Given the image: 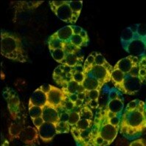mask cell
<instances>
[{
	"label": "cell",
	"instance_id": "1",
	"mask_svg": "<svg viewBox=\"0 0 146 146\" xmlns=\"http://www.w3.org/2000/svg\"><path fill=\"white\" fill-rule=\"evenodd\" d=\"M89 41L87 32L84 28L78 25H66L49 38V50L52 58L61 64L66 55L79 53Z\"/></svg>",
	"mask_w": 146,
	"mask_h": 146
},
{
	"label": "cell",
	"instance_id": "2",
	"mask_svg": "<svg viewBox=\"0 0 146 146\" xmlns=\"http://www.w3.org/2000/svg\"><path fill=\"white\" fill-rule=\"evenodd\" d=\"M139 60L140 57L128 55L113 66L111 82L122 94L134 95L145 85Z\"/></svg>",
	"mask_w": 146,
	"mask_h": 146
},
{
	"label": "cell",
	"instance_id": "3",
	"mask_svg": "<svg viewBox=\"0 0 146 146\" xmlns=\"http://www.w3.org/2000/svg\"><path fill=\"white\" fill-rule=\"evenodd\" d=\"M121 117H113L107 108H100L93 119L88 143L92 146H109L119 132Z\"/></svg>",
	"mask_w": 146,
	"mask_h": 146
},
{
	"label": "cell",
	"instance_id": "4",
	"mask_svg": "<svg viewBox=\"0 0 146 146\" xmlns=\"http://www.w3.org/2000/svg\"><path fill=\"white\" fill-rule=\"evenodd\" d=\"M146 129L145 103L134 99L128 103L120 117L119 133L129 140L139 138Z\"/></svg>",
	"mask_w": 146,
	"mask_h": 146
},
{
	"label": "cell",
	"instance_id": "5",
	"mask_svg": "<svg viewBox=\"0 0 146 146\" xmlns=\"http://www.w3.org/2000/svg\"><path fill=\"white\" fill-rule=\"evenodd\" d=\"M83 72L84 75L98 80L104 86L111 80L113 66L108 62L104 55L98 52H93L89 54L84 61Z\"/></svg>",
	"mask_w": 146,
	"mask_h": 146
},
{
	"label": "cell",
	"instance_id": "6",
	"mask_svg": "<svg viewBox=\"0 0 146 146\" xmlns=\"http://www.w3.org/2000/svg\"><path fill=\"white\" fill-rule=\"evenodd\" d=\"M1 54L3 57L17 62L28 61V55L21 38L16 34L7 31H1Z\"/></svg>",
	"mask_w": 146,
	"mask_h": 146
},
{
	"label": "cell",
	"instance_id": "7",
	"mask_svg": "<svg viewBox=\"0 0 146 146\" xmlns=\"http://www.w3.org/2000/svg\"><path fill=\"white\" fill-rule=\"evenodd\" d=\"M122 47L130 55L142 57L146 55V42L144 37L137 33V24L131 25L122 31Z\"/></svg>",
	"mask_w": 146,
	"mask_h": 146
},
{
	"label": "cell",
	"instance_id": "8",
	"mask_svg": "<svg viewBox=\"0 0 146 146\" xmlns=\"http://www.w3.org/2000/svg\"><path fill=\"white\" fill-rule=\"evenodd\" d=\"M50 9L59 19L68 24H75L83 7L82 1H50Z\"/></svg>",
	"mask_w": 146,
	"mask_h": 146
},
{
	"label": "cell",
	"instance_id": "9",
	"mask_svg": "<svg viewBox=\"0 0 146 146\" xmlns=\"http://www.w3.org/2000/svg\"><path fill=\"white\" fill-rule=\"evenodd\" d=\"M39 88L46 93L47 98L46 105L60 110L66 98L62 89L50 84H43Z\"/></svg>",
	"mask_w": 146,
	"mask_h": 146
},
{
	"label": "cell",
	"instance_id": "10",
	"mask_svg": "<svg viewBox=\"0 0 146 146\" xmlns=\"http://www.w3.org/2000/svg\"><path fill=\"white\" fill-rule=\"evenodd\" d=\"M124 98L120 92L115 88L110 90L108 97V102L106 107L109 114L113 117H121L124 110Z\"/></svg>",
	"mask_w": 146,
	"mask_h": 146
},
{
	"label": "cell",
	"instance_id": "11",
	"mask_svg": "<svg viewBox=\"0 0 146 146\" xmlns=\"http://www.w3.org/2000/svg\"><path fill=\"white\" fill-rule=\"evenodd\" d=\"M2 95L7 102V109L12 119L17 120L19 119L21 114V101L18 94L12 89L6 87L2 92Z\"/></svg>",
	"mask_w": 146,
	"mask_h": 146
},
{
	"label": "cell",
	"instance_id": "12",
	"mask_svg": "<svg viewBox=\"0 0 146 146\" xmlns=\"http://www.w3.org/2000/svg\"><path fill=\"white\" fill-rule=\"evenodd\" d=\"M77 67L70 66L60 64L55 68L52 74V79L61 87H64L69 83L74 80V74Z\"/></svg>",
	"mask_w": 146,
	"mask_h": 146
},
{
	"label": "cell",
	"instance_id": "13",
	"mask_svg": "<svg viewBox=\"0 0 146 146\" xmlns=\"http://www.w3.org/2000/svg\"><path fill=\"white\" fill-rule=\"evenodd\" d=\"M39 138L38 131L36 128L26 126L21 131L16 139H19L27 145L33 146L38 143Z\"/></svg>",
	"mask_w": 146,
	"mask_h": 146
},
{
	"label": "cell",
	"instance_id": "14",
	"mask_svg": "<svg viewBox=\"0 0 146 146\" xmlns=\"http://www.w3.org/2000/svg\"><path fill=\"white\" fill-rule=\"evenodd\" d=\"M38 131L40 139L46 143L52 141L54 137L58 134L56 125L53 123L46 122H44V123L38 129Z\"/></svg>",
	"mask_w": 146,
	"mask_h": 146
},
{
	"label": "cell",
	"instance_id": "15",
	"mask_svg": "<svg viewBox=\"0 0 146 146\" xmlns=\"http://www.w3.org/2000/svg\"><path fill=\"white\" fill-rule=\"evenodd\" d=\"M42 117L44 122L53 123L56 125L60 120V113L55 108L46 105L44 107Z\"/></svg>",
	"mask_w": 146,
	"mask_h": 146
},
{
	"label": "cell",
	"instance_id": "16",
	"mask_svg": "<svg viewBox=\"0 0 146 146\" xmlns=\"http://www.w3.org/2000/svg\"><path fill=\"white\" fill-rule=\"evenodd\" d=\"M100 92H101L100 90H98V89H94V90H91V91H85V104L89 106L92 110L99 108Z\"/></svg>",
	"mask_w": 146,
	"mask_h": 146
},
{
	"label": "cell",
	"instance_id": "17",
	"mask_svg": "<svg viewBox=\"0 0 146 146\" xmlns=\"http://www.w3.org/2000/svg\"><path fill=\"white\" fill-rule=\"evenodd\" d=\"M29 102L31 103L33 105L44 108L46 105V102H47L46 93L38 87L33 92L31 97L30 98Z\"/></svg>",
	"mask_w": 146,
	"mask_h": 146
},
{
	"label": "cell",
	"instance_id": "18",
	"mask_svg": "<svg viewBox=\"0 0 146 146\" xmlns=\"http://www.w3.org/2000/svg\"><path fill=\"white\" fill-rule=\"evenodd\" d=\"M82 85L85 89V91H91L94 89H98V90L101 91L102 88H103V86L98 80L94 79L92 77L86 75L85 79H84Z\"/></svg>",
	"mask_w": 146,
	"mask_h": 146
},
{
	"label": "cell",
	"instance_id": "19",
	"mask_svg": "<svg viewBox=\"0 0 146 146\" xmlns=\"http://www.w3.org/2000/svg\"><path fill=\"white\" fill-rule=\"evenodd\" d=\"M25 128L23 124L21 123H13L9 128V134L11 141L16 139L21 131Z\"/></svg>",
	"mask_w": 146,
	"mask_h": 146
},
{
	"label": "cell",
	"instance_id": "20",
	"mask_svg": "<svg viewBox=\"0 0 146 146\" xmlns=\"http://www.w3.org/2000/svg\"><path fill=\"white\" fill-rule=\"evenodd\" d=\"M43 110H44V108L42 107L34 106L31 103L28 102V112L31 119L42 117Z\"/></svg>",
	"mask_w": 146,
	"mask_h": 146
},
{
	"label": "cell",
	"instance_id": "21",
	"mask_svg": "<svg viewBox=\"0 0 146 146\" xmlns=\"http://www.w3.org/2000/svg\"><path fill=\"white\" fill-rule=\"evenodd\" d=\"M79 111H80V119H90V120L94 119V113L92 109L89 106L84 104L81 108H80Z\"/></svg>",
	"mask_w": 146,
	"mask_h": 146
},
{
	"label": "cell",
	"instance_id": "22",
	"mask_svg": "<svg viewBox=\"0 0 146 146\" xmlns=\"http://www.w3.org/2000/svg\"><path fill=\"white\" fill-rule=\"evenodd\" d=\"M93 125V120L90 119H80L75 125H74V128H75L77 130L83 131H86L91 129Z\"/></svg>",
	"mask_w": 146,
	"mask_h": 146
},
{
	"label": "cell",
	"instance_id": "23",
	"mask_svg": "<svg viewBox=\"0 0 146 146\" xmlns=\"http://www.w3.org/2000/svg\"><path fill=\"white\" fill-rule=\"evenodd\" d=\"M77 109H79V108H78L75 106V104L70 100V98L66 97V99L64 100V103H63L61 109L59 111H66L68 113H70L73 111L77 110Z\"/></svg>",
	"mask_w": 146,
	"mask_h": 146
},
{
	"label": "cell",
	"instance_id": "24",
	"mask_svg": "<svg viewBox=\"0 0 146 146\" xmlns=\"http://www.w3.org/2000/svg\"><path fill=\"white\" fill-rule=\"evenodd\" d=\"M56 130H57L58 134H67V133H70L71 131V126L68 122L59 121L56 125Z\"/></svg>",
	"mask_w": 146,
	"mask_h": 146
},
{
	"label": "cell",
	"instance_id": "25",
	"mask_svg": "<svg viewBox=\"0 0 146 146\" xmlns=\"http://www.w3.org/2000/svg\"><path fill=\"white\" fill-rule=\"evenodd\" d=\"M79 109H77V110L73 111L72 112L70 113V117H69V120H68V123L70 125V126H74L77 124V123L80 119V111H79Z\"/></svg>",
	"mask_w": 146,
	"mask_h": 146
},
{
	"label": "cell",
	"instance_id": "26",
	"mask_svg": "<svg viewBox=\"0 0 146 146\" xmlns=\"http://www.w3.org/2000/svg\"><path fill=\"white\" fill-rule=\"evenodd\" d=\"M128 146H146V141L143 138H137L131 142Z\"/></svg>",
	"mask_w": 146,
	"mask_h": 146
},
{
	"label": "cell",
	"instance_id": "27",
	"mask_svg": "<svg viewBox=\"0 0 146 146\" xmlns=\"http://www.w3.org/2000/svg\"><path fill=\"white\" fill-rule=\"evenodd\" d=\"M32 122L33 123L34 127L37 128V129H38V128H39L40 127H41L44 123V120L42 117H38V118H36V119H32Z\"/></svg>",
	"mask_w": 146,
	"mask_h": 146
},
{
	"label": "cell",
	"instance_id": "28",
	"mask_svg": "<svg viewBox=\"0 0 146 146\" xmlns=\"http://www.w3.org/2000/svg\"><path fill=\"white\" fill-rule=\"evenodd\" d=\"M10 143L9 141L7 139H5L3 137V135H2V142H1V146H9Z\"/></svg>",
	"mask_w": 146,
	"mask_h": 146
},
{
	"label": "cell",
	"instance_id": "29",
	"mask_svg": "<svg viewBox=\"0 0 146 146\" xmlns=\"http://www.w3.org/2000/svg\"><path fill=\"white\" fill-rule=\"evenodd\" d=\"M78 146H92V145L90 143H88V142H86V143H83V144L80 145H78Z\"/></svg>",
	"mask_w": 146,
	"mask_h": 146
},
{
	"label": "cell",
	"instance_id": "30",
	"mask_svg": "<svg viewBox=\"0 0 146 146\" xmlns=\"http://www.w3.org/2000/svg\"><path fill=\"white\" fill-rule=\"evenodd\" d=\"M144 38H145V42H146V36H145V37H144Z\"/></svg>",
	"mask_w": 146,
	"mask_h": 146
},
{
	"label": "cell",
	"instance_id": "31",
	"mask_svg": "<svg viewBox=\"0 0 146 146\" xmlns=\"http://www.w3.org/2000/svg\"><path fill=\"white\" fill-rule=\"evenodd\" d=\"M145 114H146V102H145Z\"/></svg>",
	"mask_w": 146,
	"mask_h": 146
},
{
	"label": "cell",
	"instance_id": "32",
	"mask_svg": "<svg viewBox=\"0 0 146 146\" xmlns=\"http://www.w3.org/2000/svg\"><path fill=\"white\" fill-rule=\"evenodd\" d=\"M25 146H31V145H25Z\"/></svg>",
	"mask_w": 146,
	"mask_h": 146
}]
</instances>
